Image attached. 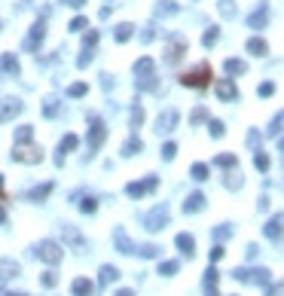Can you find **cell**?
Returning <instances> with one entry per match:
<instances>
[{"instance_id":"obj_18","label":"cell","mask_w":284,"mask_h":296,"mask_svg":"<svg viewBox=\"0 0 284 296\" xmlns=\"http://www.w3.org/2000/svg\"><path fill=\"white\" fill-rule=\"evenodd\" d=\"M116 278H119V272L113 269V266H104V269H101V281H116Z\"/></svg>"},{"instance_id":"obj_3","label":"cell","mask_w":284,"mask_h":296,"mask_svg":"<svg viewBox=\"0 0 284 296\" xmlns=\"http://www.w3.org/2000/svg\"><path fill=\"white\" fill-rule=\"evenodd\" d=\"M13 159H19V162H40V150L37 147H25V144H19L16 147V153H13Z\"/></svg>"},{"instance_id":"obj_27","label":"cell","mask_w":284,"mask_h":296,"mask_svg":"<svg viewBox=\"0 0 284 296\" xmlns=\"http://www.w3.org/2000/svg\"><path fill=\"white\" fill-rule=\"evenodd\" d=\"M192 174H196L199 180H205V174H208V168H205V165H196V168H192Z\"/></svg>"},{"instance_id":"obj_35","label":"cell","mask_w":284,"mask_h":296,"mask_svg":"<svg viewBox=\"0 0 284 296\" xmlns=\"http://www.w3.org/2000/svg\"><path fill=\"white\" fill-rule=\"evenodd\" d=\"M71 3H74V6H83V0H71Z\"/></svg>"},{"instance_id":"obj_10","label":"cell","mask_w":284,"mask_h":296,"mask_svg":"<svg viewBox=\"0 0 284 296\" xmlns=\"http://www.w3.org/2000/svg\"><path fill=\"white\" fill-rule=\"evenodd\" d=\"M101 141H104V125H101V119H92V150H98Z\"/></svg>"},{"instance_id":"obj_29","label":"cell","mask_w":284,"mask_h":296,"mask_svg":"<svg viewBox=\"0 0 284 296\" xmlns=\"http://www.w3.org/2000/svg\"><path fill=\"white\" fill-rule=\"evenodd\" d=\"M55 281H58V278H55V275H52V272H46V275H43V284H46V287H52V284H55Z\"/></svg>"},{"instance_id":"obj_8","label":"cell","mask_w":284,"mask_h":296,"mask_svg":"<svg viewBox=\"0 0 284 296\" xmlns=\"http://www.w3.org/2000/svg\"><path fill=\"white\" fill-rule=\"evenodd\" d=\"M0 275L3 278H16L19 275V263L16 259H0Z\"/></svg>"},{"instance_id":"obj_28","label":"cell","mask_w":284,"mask_h":296,"mask_svg":"<svg viewBox=\"0 0 284 296\" xmlns=\"http://www.w3.org/2000/svg\"><path fill=\"white\" fill-rule=\"evenodd\" d=\"M272 92H275V86H272V83H263V86H260V95H272Z\"/></svg>"},{"instance_id":"obj_13","label":"cell","mask_w":284,"mask_h":296,"mask_svg":"<svg viewBox=\"0 0 284 296\" xmlns=\"http://www.w3.org/2000/svg\"><path fill=\"white\" fill-rule=\"evenodd\" d=\"M0 71H9V74H19V61L13 58V55H3V58H0Z\"/></svg>"},{"instance_id":"obj_4","label":"cell","mask_w":284,"mask_h":296,"mask_svg":"<svg viewBox=\"0 0 284 296\" xmlns=\"http://www.w3.org/2000/svg\"><path fill=\"white\" fill-rule=\"evenodd\" d=\"M16 113H21V101H19V98H6V101H0V119H13Z\"/></svg>"},{"instance_id":"obj_1","label":"cell","mask_w":284,"mask_h":296,"mask_svg":"<svg viewBox=\"0 0 284 296\" xmlns=\"http://www.w3.org/2000/svg\"><path fill=\"white\" fill-rule=\"evenodd\" d=\"M214 79V74H211V64L208 61H202V64H196L192 71H187L184 76H180V83L184 86H189V89H205L208 83Z\"/></svg>"},{"instance_id":"obj_5","label":"cell","mask_w":284,"mask_h":296,"mask_svg":"<svg viewBox=\"0 0 284 296\" xmlns=\"http://www.w3.org/2000/svg\"><path fill=\"white\" fill-rule=\"evenodd\" d=\"M43 34H46V21H37V25L31 28V37L25 40V49H37L43 43Z\"/></svg>"},{"instance_id":"obj_11","label":"cell","mask_w":284,"mask_h":296,"mask_svg":"<svg viewBox=\"0 0 284 296\" xmlns=\"http://www.w3.org/2000/svg\"><path fill=\"white\" fill-rule=\"evenodd\" d=\"M89 293H92V281L76 278V281H74V296H89Z\"/></svg>"},{"instance_id":"obj_26","label":"cell","mask_w":284,"mask_h":296,"mask_svg":"<svg viewBox=\"0 0 284 296\" xmlns=\"http://www.w3.org/2000/svg\"><path fill=\"white\" fill-rule=\"evenodd\" d=\"M134 150H141V141H129V144H126V156H132Z\"/></svg>"},{"instance_id":"obj_34","label":"cell","mask_w":284,"mask_h":296,"mask_svg":"<svg viewBox=\"0 0 284 296\" xmlns=\"http://www.w3.org/2000/svg\"><path fill=\"white\" fill-rule=\"evenodd\" d=\"M6 220V214H3V208H0V223H3Z\"/></svg>"},{"instance_id":"obj_32","label":"cell","mask_w":284,"mask_h":296,"mask_svg":"<svg viewBox=\"0 0 284 296\" xmlns=\"http://www.w3.org/2000/svg\"><path fill=\"white\" fill-rule=\"evenodd\" d=\"M266 165H269V159H266V156H260V153H257V168H266Z\"/></svg>"},{"instance_id":"obj_22","label":"cell","mask_w":284,"mask_h":296,"mask_svg":"<svg viewBox=\"0 0 284 296\" xmlns=\"http://www.w3.org/2000/svg\"><path fill=\"white\" fill-rule=\"evenodd\" d=\"M76 144H79V141H76V134H67V138L61 141V153H64V150H74Z\"/></svg>"},{"instance_id":"obj_23","label":"cell","mask_w":284,"mask_h":296,"mask_svg":"<svg viewBox=\"0 0 284 296\" xmlns=\"http://www.w3.org/2000/svg\"><path fill=\"white\" fill-rule=\"evenodd\" d=\"M86 25H89V21H86V18H83V16H76V18H74V21H71V31H83V28H86Z\"/></svg>"},{"instance_id":"obj_9","label":"cell","mask_w":284,"mask_h":296,"mask_svg":"<svg viewBox=\"0 0 284 296\" xmlns=\"http://www.w3.org/2000/svg\"><path fill=\"white\" fill-rule=\"evenodd\" d=\"M247 52H251V55H266L269 52V43L260 40V37H254V40H247Z\"/></svg>"},{"instance_id":"obj_20","label":"cell","mask_w":284,"mask_h":296,"mask_svg":"<svg viewBox=\"0 0 284 296\" xmlns=\"http://www.w3.org/2000/svg\"><path fill=\"white\" fill-rule=\"evenodd\" d=\"M86 89H89L86 83H74L71 89H67V95H71V98H79V95H86Z\"/></svg>"},{"instance_id":"obj_19","label":"cell","mask_w":284,"mask_h":296,"mask_svg":"<svg viewBox=\"0 0 284 296\" xmlns=\"http://www.w3.org/2000/svg\"><path fill=\"white\" fill-rule=\"evenodd\" d=\"M247 25H251V28H263L266 25V13H254L251 18H247Z\"/></svg>"},{"instance_id":"obj_7","label":"cell","mask_w":284,"mask_h":296,"mask_svg":"<svg viewBox=\"0 0 284 296\" xmlns=\"http://www.w3.org/2000/svg\"><path fill=\"white\" fill-rule=\"evenodd\" d=\"M184 52H187V40H171V46H168L165 58L174 64V61H177V58H180V55H184Z\"/></svg>"},{"instance_id":"obj_24","label":"cell","mask_w":284,"mask_h":296,"mask_svg":"<svg viewBox=\"0 0 284 296\" xmlns=\"http://www.w3.org/2000/svg\"><path fill=\"white\" fill-rule=\"evenodd\" d=\"M49 189H52L49 184H46V186H40V189H34V192H31V199H43V196H49Z\"/></svg>"},{"instance_id":"obj_16","label":"cell","mask_w":284,"mask_h":296,"mask_svg":"<svg viewBox=\"0 0 284 296\" xmlns=\"http://www.w3.org/2000/svg\"><path fill=\"white\" fill-rule=\"evenodd\" d=\"M150 186H156V180H147V184H132V186H129V196H141V192L150 189Z\"/></svg>"},{"instance_id":"obj_30","label":"cell","mask_w":284,"mask_h":296,"mask_svg":"<svg viewBox=\"0 0 284 296\" xmlns=\"http://www.w3.org/2000/svg\"><path fill=\"white\" fill-rule=\"evenodd\" d=\"M211 131H214V134H217V138H220V134H223V125H220V122H211Z\"/></svg>"},{"instance_id":"obj_12","label":"cell","mask_w":284,"mask_h":296,"mask_svg":"<svg viewBox=\"0 0 284 296\" xmlns=\"http://www.w3.org/2000/svg\"><path fill=\"white\" fill-rule=\"evenodd\" d=\"M247 71V64L245 61H235V58H229V61H226V74H229V76H235V74H245Z\"/></svg>"},{"instance_id":"obj_36","label":"cell","mask_w":284,"mask_h":296,"mask_svg":"<svg viewBox=\"0 0 284 296\" xmlns=\"http://www.w3.org/2000/svg\"><path fill=\"white\" fill-rule=\"evenodd\" d=\"M6 296H21V293H6Z\"/></svg>"},{"instance_id":"obj_25","label":"cell","mask_w":284,"mask_h":296,"mask_svg":"<svg viewBox=\"0 0 284 296\" xmlns=\"http://www.w3.org/2000/svg\"><path fill=\"white\" fill-rule=\"evenodd\" d=\"M187 208H189V211H199V208H202V196H199V192L189 199V204H187Z\"/></svg>"},{"instance_id":"obj_21","label":"cell","mask_w":284,"mask_h":296,"mask_svg":"<svg viewBox=\"0 0 284 296\" xmlns=\"http://www.w3.org/2000/svg\"><path fill=\"white\" fill-rule=\"evenodd\" d=\"M177 247H184L187 254H192V238L189 235H177Z\"/></svg>"},{"instance_id":"obj_6","label":"cell","mask_w":284,"mask_h":296,"mask_svg":"<svg viewBox=\"0 0 284 296\" xmlns=\"http://www.w3.org/2000/svg\"><path fill=\"white\" fill-rule=\"evenodd\" d=\"M214 92H217L223 101H229V98H235V95H238V89H235L232 79H217V83H214Z\"/></svg>"},{"instance_id":"obj_17","label":"cell","mask_w":284,"mask_h":296,"mask_svg":"<svg viewBox=\"0 0 284 296\" xmlns=\"http://www.w3.org/2000/svg\"><path fill=\"white\" fill-rule=\"evenodd\" d=\"M281 223H284V217H275V220L269 223V229H266V235H269V238H275V235L281 232Z\"/></svg>"},{"instance_id":"obj_31","label":"cell","mask_w":284,"mask_h":296,"mask_svg":"<svg viewBox=\"0 0 284 296\" xmlns=\"http://www.w3.org/2000/svg\"><path fill=\"white\" fill-rule=\"evenodd\" d=\"M83 211L92 214V211H95V202H92V199H86V202H83Z\"/></svg>"},{"instance_id":"obj_2","label":"cell","mask_w":284,"mask_h":296,"mask_svg":"<svg viewBox=\"0 0 284 296\" xmlns=\"http://www.w3.org/2000/svg\"><path fill=\"white\" fill-rule=\"evenodd\" d=\"M37 257H40V259H46V263H58V259H61V247L55 244V241H40Z\"/></svg>"},{"instance_id":"obj_33","label":"cell","mask_w":284,"mask_h":296,"mask_svg":"<svg viewBox=\"0 0 284 296\" xmlns=\"http://www.w3.org/2000/svg\"><path fill=\"white\" fill-rule=\"evenodd\" d=\"M116 296H132V290H119V293H116Z\"/></svg>"},{"instance_id":"obj_14","label":"cell","mask_w":284,"mask_h":296,"mask_svg":"<svg viewBox=\"0 0 284 296\" xmlns=\"http://www.w3.org/2000/svg\"><path fill=\"white\" fill-rule=\"evenodd\" d=\"M217 37H220V28H217V25H211L208 34L202 37V43H205V46H214V43H217Z\"/></svg>"},{"instance_id":"obj_15","label":"cell","mask_w":284,"mask_h":296,"mask_svg":"<svg viewBox=\"0 0 284 296\" xmlns=\"http://www.w3.org/2000/svg\"><path fill=\"white\" fill-rule=\"evenodd\" d=\"M132 31H134V25H129V21H126V25H119V28H116V40L126 43V40L132 37Z\"/></svg>"}]
</instances>
